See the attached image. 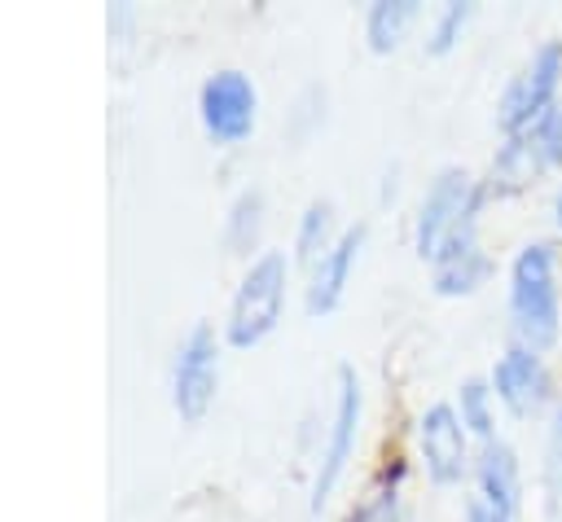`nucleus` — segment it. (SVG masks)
I'll return each mask as SVG.
<instances>
[{"label":"nucleus","instance_id":"412c9836","mask_svg":"<svg viewBox=\"0 0 562 522\" xmlns=\"http://www.w3.org/2000/svg\"><path fill=\"white\" fill-rule=\"evenodd\" d=\"M465 522H509V518H505V513H496L492 504H483V500L474 496V500L465 504Z\"/></svg>","mask_w":562,"mask_h":522},{"label":"nucleus","instance_id":"4468645a","mask_svg":"<svg viewBox=\"0 0 562 522\" xmlns=\"http://www.w3.org/2000/svg\"><path fill=\"white\" fill-rule=\"evenodd\" d=\"M417 18H422L417 0H378V4H369V13H364L369 48H373V53H391V48H400Z\"/></svg>","mask_w":562,"mask_h":522},{"label":"nucleus","instance_id":"f03ea898","mask_svg":"<svg viewBox=\"0 0 562 522\" xmlns=\"http://www.w3.org/2000/svg\"><path fill=\"white\" fill-rule=\"evenodd\" d=\"M483 184L461 171V167H448L430 180L426 197H422V211H417V228H413V241H417V254L422 259H439L457 246H470L479 241V206H483Z\"/></svg>","mask_w":562,"mask_h":522},{"label":"nucleus","instance_id":"4be33fe9","mask_svg":"<svg viewBox=\"0 0 562 522\" xmlns=\"http://www.w3.org/2000/svg\"><path fill=\"white\" fill-rule=\"evenodd\" d=\"M553 447H558V469H562V404L553 412Z\"/></svg>","mask_w":562,"mask_h":522},{"label":"nucleus","instance_id":"7ed1b4c3","mask_svg":"<svg viewBox=\"0 0 562 522\" xmlns=\"http://www.w3.org/2000/svg\"><path fill=\"white\" fill-rule=\"evenodd\" d=\"M285 276H290V263L281 250H263L246 268L233 294V307H228V325H224L233 347H255L277 329L281 307H285Z\"/></svg>","mask_w":562,"mask_h":522},{"label":"nucleus","instance_id":"ddd939ff","mask_svg":"<svg viewBox=\"0 0 562 522\" xmlns=\"http://www.w3.org/2000/svg\"><path fill=\"white\" fill-rule=\"evenodd\" d=\"M430 268H435V290H439L443 298L474 294V290H479V285H487V276H492V259H487V250H483L479 241H470V246H457V250L439 254Z\"/></svg>","mask_w":562,"mask_h":522},{"label":"nucleus","instance_id":"20e7f679","mask_svg":"<svg viewBox=\"0 0 562 522\" xmlns=\"http://www.w3.org/2000/svg\"><path fill=\"white\" fill-rule=\"evenodd\" d=\"M558 83H562V44L558 39H544L531 57H527V66L509 79V88H505V97H501V110H496V123H501V132H505V140L509 136H522V132H531V127H540L558 105Z\"/></svg>","mask_w":562,"mask_h":522},{"label":"nucleus","instance_id":"dca6fc26","mask_svg":"<svg viewBox=\"0 0 562 522\" xmlns=\"http://www.w3.org/2000/svg\"><path fill=\"white\" fill-rule=\"evenodd\" d=\"M492 395H496V390H487V382H465V386H461V425H465L479 443H492V439H496Z\"/></svg>","mask_w":562,"mask_h":522},{"label":"nucleus","instance_id":"a211bd4d","mask_svg":"<svg viewBox=\"0 0 562 522\" xmlns=\"http://www.w3.org/2000/svg\"><path fill=\"white\" fill-rule=\"evenodd\" d=\"M474 18V9L470 4H443L439 9V18H435V26H430V35H426V48L435 53V57H443L457 39H461V31H465V22Z\"/></svg>","mask_w":562,"mask_h":522},{"label":"nucleus","instance_id":"423d86ee","mask_svg":"<svg viewBox=\"0 0 562 522\" xmlns=\"http://www.w3.org/2000/svg\"><path fill=\"white\" fill-rule=\"evenodd\" d=\"M198 110H202V127L220 140V145H237L255 132V118H259V92L255 83L241 75V70H220L202 83V97H198Z\"/></svg>","mask_w":562,"mask_h":522},{"label":"nucleus","instance_id":"6e6552de","mask_svg":"<svg viewBox=\"0 0 562 522\" xmlns=\"http://www.w3.org/2000/svg\"><path fill=\"white\" fill-rule=\"evenodd\" d=\"M417 447H422V465L426 474L448 487L461 483L470 469V430L461 425V412L452 404H430L417 421Z\"/></svg>","mask_w":562,"mask_h":522},{"label":"nucleus","instance_id":"1a4fd4ad","mask_svg":"<svg viewBox=\"0 0 562 522\" xmlns=\"http://www.w3.org/2000/svg\"><path fill=\"white\" fill-rule=\"evenodd\" d=\"M492 390H496V399H501L514 417H536V412L549 404V395H553V377H549L540 351L514 342V347L496 360V368H492Z\"/></svg>","mask_w":562,"mask_h":522},{"label":"nucleus","instance_id":"f257e3e1","mask_svg":"<svg viewBox=\"0 0 562 522\" xmlns=\"http://www.w3.org/2000/svg\"><path fill=\"white\" fill-rule=\"evenodd\" d=\"M509 320L518 347L549 351L562 333V294H558V263L544 241H531L509 263Z\"/></svg>","mask_w":562,"mask_h":522},{"label":"nucleus","instance_id":"9d476101","mask_svg":"<svg viewBox=\"0 0 562 522\" xmlns=\"http://www.w3.org/2000/svg\"><path fill=\"white\" fill-rule=\"evenodd\" d=\"M364 224H351L347 232H338V241L312 263V276H307V311L312 316H325L342 303V290L351 281V268L360 259V246H364Z\"/></svg>","mask_w":562,"mask_h":522},{"label":"nucleus","instance_id":"39448f33","mask_svg":"<svg viewBox=\"0 0 562 522\" xmlns=\"http://www.w3.org/2000/svg\"><path fill=\"white\" fill-rule=\"evenodd\" d=\"M215 386H220V347H215V333H211V325H193L189 338L180 342L176 368H171L176 412L184 421H202L206 408H211V399H215Z\"/></svg>","mask_w":562,"mask_h":522},{"label":"nucleus","instance_id":"5701e85b","mask_svg":"<svg viewBox=\"0 0 562 522\" xmlns=\"http://www.w3.org/2000/svg\"><path fill=\"white\" fill-rule=\"evenodd\" d=\"M553 219H558V232H562V189H558V202H553Z\"/></svg>","mask_w":562,"mask_h":522},{"label":"nucleus","instance_id":"6ab92c4d","mask_svg":"<svg viewBox=\"0 0 562 522\" xmlns=\"http://www.w3.org/2000/svg\"><path fill=\"white\" fill-rule=\"evenodd\" d=\"M351 522H400V500L391 491H382L378 500H369Z\"/></svg>","mask_w":562,"mask_h":522},{"label":"nucleus","instance_id":"0eeeda50","mask_svg":"<svg viewBox=\"0 0 562 522\" xmlns=\"http://www.w3.org/2000/svg\"><path fill=\"white\" fill-rule=\"evenodd\" d=\"M356 430H360V382L356 368L342 364L338 368V395H334V421H329V439L316 465V483H312V509H321L329 500V491L338 487L351 452H356Z\"/></svg>","mask_w":562,"mask_h":522},{"label":"nucleus","instance_id":"aec40b11","mask_svg":"<svg viewBox=\"0 0 562 522\" xmlns=\"http://www.w3.org/2000/svg\"><path fill=\"white\" fill-rule=\"evenodd\" d=\"M544 136H549V158H553V162H562V105L544 118Z\"/></svg>","mask_w":562,"mask_h":522},{"label":"nucleus","instance_id":"2eb2a0df","mask_svg":"<svg viewBox=\"0 0 562 522\" xmlns=\"http://www.w3.org/2000/svg\"><path fill=\"white\" fill-rule=\"evenodd\" d=\"M334 241H338V237H334V206L321 197V202H312V206L303 211V219H299V237H294V250H299V259H303V263H316Z\"/></svg>","mask_w":562,"mask_h":522},{"label":"nucleus","instance_id":"9b49d317","mask_svg":"<svg viewBox=\"0 0 562 522\" xmlns=\"http://www.w3.org/2000/svg\"><path fill=\"white\" fill-rule=\"evenodd\" d=\"M474 478H479V500L492 504L496 513L514 518L518 513V496H522V478H518V456L505 439H492L479 447L474 461Z\"/></svg>","mask_w":562,"mask_h":522},{"label":"nucleus","instance_id":"f3484780","mask_svg":"<svg viewBox=\"0 0 562 522\" xmlns=\"http://www.w3.org/2000/svg\"><path fill=\"white\" fill-rule=\"evenodd\" d=\"M259 224H263V193L259 189H246L233 202V215H228V246L233 250H250L255 237H259Z\"/></svg>","mask_w":562,"mask_h":522},{"label":"nucleus","instance_id":"f8f14e48","mask_svg":"<svg viewBox=\"0 0 562 522\" xmlns=\"http://www.w3.org/2000/svg\"><path fill=\"white\" fill-rule=\"evenodd\" d=\"M549 162H553V158H549V136H544V123H540V127H531V132H522V136H509V140L501 145V154H496V162H492L487 189L514 193V189L531 184V175H536L540 167H549Z\"/></svg>","mask_w":562,"mask_h":522}]
</instances>
